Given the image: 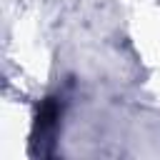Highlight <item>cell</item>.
Returning a JSON list of instances; mask_svg holds the SVG:
<instances>
[{"label": "cell", "instance_id": "6da1fadb", "mask_svg": "<svg viewBox=\"0 0 160 160\" xmlns=\"http://www.w3.org/2000/svg\"><path fill=\"white\" fill-rule=\"evenodd\" d=\"M58 118H60V102H58V98H48L40 105L38 118H35V132H32V142L35 145L52 135V130L58 125Z\"/></svg>", "mask_w": 160, "mask_h": 160}]
</instances>
